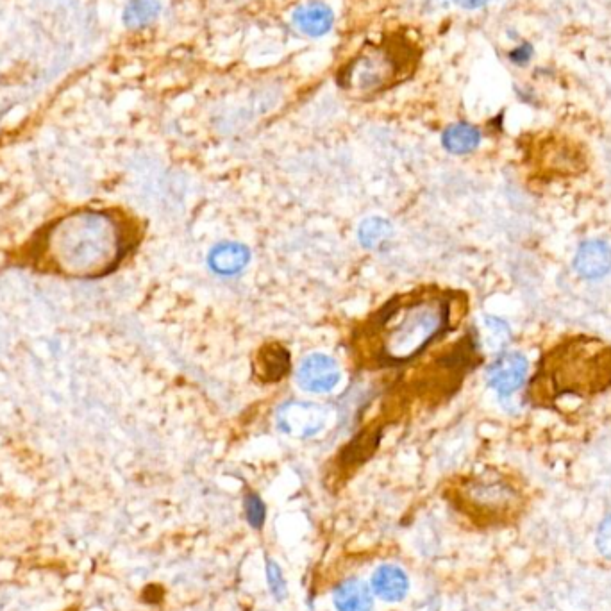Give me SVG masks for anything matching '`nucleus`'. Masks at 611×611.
I'll return each mask as SVG.
<instances>
[{"label": "nucleus", "instance_id": "15", "mask_svg": "<svg viewBox=\"0 0 611 611\" xmlns=\"http://www.w3.org/2000/svg\"><path fill=\"white\" fill-rule=\"evenodd\" d=\"M258 374L265 381H277L290 369V354L281 345H268L260 352Z\"/></svg>", "mask_w": 611, "mask_h": 611}, {"label": "nucleus", "instance_id": "12", "mask_svg": "<svg viewBox=\"0 0 611 611\" xmlns=\"http://www.w3.org/2000/svg\"><path fill=\"white\" fill-rule=\"evenodd\" d=\"M333 603L338 611H372L374 592L363 579H345L336 586Z\"/></svg>", "mask_w": 611, "mask_h": 611}, {"label": "nucleus", "instance_id": "16", "mask_svg": "<svg viewBox=\"0 0 611 611\" xmlns=\"http://www.w3.org/2000/svg\"><path fill=\"white\" fill-rule=\"evenodd\" d=\"M392 224L381 217H370L361 222L358 238L365 249H377L392 236Z\"/></svg>", "mask_w": 611, "mask_h": 611}, {"label": "nucleus", "instance_id": "8", "mask_svg": "<svg viewBox=\"0 0 611 611\" xmlns=\"http://www.w3.org/2000/svg\"><path fill=\"white\" fill-rule=\"evenodd\" d=\"M528 360L520 352H504L486 370L488 386L494 388L499 397L515 394L526 383Z\"/></svg>", "mask_w": 611, "mask_h": 611}, {"label": "nucleus", "instance_id": "21", "mask_svg": "<svg viewBox=\"0 0 611 611\" xmlns=\"http://www.w3.org/2000/svg\"><path fill=\"white\" fill-rule=\"evenodd\" d=\"M597 549L603 554L606 560L611 561V515L601 522L599 531H597Z\"/></svg>", "mask_w": 611, "mask_h": 611}, {"label": "nucleus", "instance_id": "13", "mask_svg": "<svg viewBox=\"0 0 611 611\" xmlns=\"http://www.w3.org/2000/svg\"><path fill=\"white\" fill-rule=\"evenodd\" d=\"M295 26L311 38H319L331 31L335 22V13L324 2H308L293 13Z\"/></svg>", "mask_w": 611, "mask_h": 611}, {"label": "nucleus", "instance_id": "10", "mask_svg": "<svg viewBox=\"0 0 611 611\" xmlns=\"http://www.w3.org/2000/svg\"><path fill=\"white\" fill-rule=\"evenodd\" d=\"M574 267L585 279H601L611 270V249L601 240H590L579 247Z\"/></svg>", "mask_w": 611, "mask_h": 611}, {"label": "nucleus", "instance_id": "18", "mask_svg": "<svg viewBox=\"0 0 611 611\" xmlns=\"http://www.w3.org/2000/svg\"><path fill=\"white\" fill-rule=\"evenodd\" d=\"M265 565H267L265 572H267L268 588H270V592L274 595V599L279 601V603H283L286 597H288L285 574H283L281 567L270 556L265 558Z\"/></svg>", "mask_w": 611, "mask_h": 611}, {"label": "nucleus", "instance_id": "5", "mask_svg": "<svg viewBox=\"0 0 611 611\" xmlns=\"http://www.w3.org/2000/svg\"><path fill=\"white\" fill-rule=\"evenodd\" d=\"M415 52L406 43H369L338 74L340 88L354 97L385 92L413 72Z\"/></svg>", "mask_w": 611, "mask_h": 611}, {"label": "nucleus", "instance_id": "1", "mask_svg": "<svg viewBox=\"0 0 611 611\" xmlns=\"http://www.w3.org/2000/svg\"><path fill=\"white\" fill-rule=\"evenodd\" d=\"M611 388V345L594 335H570L547 349L528 388L538 408L563 397L590 399Z\"/></svg>", "mask_w": 611, "mask_h": 611}, {"label": "nucleus", "instance_id": "7", "mask_svg": "<svg viewBox=\"0 0 611 611\" xmlns=\"http://www.w3.org/2000/svg\"><path fill=\"white\" fill-rule=\"evenodd\" d=\"M340 379L342 370L338 363L320 352L306 356L297 370V383L310 394H327L338 386Z\"/></svg>", "mask_w": 611, "mask_h": 611}, {"label": "nucleus", "instance_id": "17", "mask_svg": "<svg viewBox=\"0 0 611 611\" xmlns=\"http://www.w3.org/2000/svg\"><path fill=\"white\" fill-rule=\"evenodd\" d=\"M160 13L158 0H131L124 11V24L131 29L149 26Z\"/></svg>", "mask_w": 611, "mask_h": 611}, {"label": "nucleus", "instance_id": "4", "mask_svg": "<svg viewBox=\"0 0 611 611\" xmlns=\"http://www.w3.org/2000/svg\"><path fill=\"white\" fill-rule=\"evenodd\" d=\"M454 510L479 528H499L515 522L526 508V495L515 479L501 472L463 478L449 492Z\"/></svg>", "mask_w": 611, "mask_h": 611}, {"label": "nucleus", "instance_id": "6", "mask_svg": "<svg viewBox=\"0 0 611 611\" xmlns=\"http://www.w3.org/2000/svg\"><path fill=\"white\" fill-rule=\"evenodd\" d=\"M329 420V411L315 402H285L277 410L276 424L286 435L295 438H311L324 431Z\"/></svg>", "mask_w": 611, "mask_h": 611}, {"label": "nucleus", "instance_id": "2", "mask_svg": "<svg viewBox=\"0 0 611 611\" xmlns=\"http://www.w3.org/2000/svg\"><path fill=\"white\" fill-rule=\"evenodd\" d=\"M126 249V229L111 213L79 211L43 236L42 258L61 274L97 277L117 267Z\"/></svg>", "mask_w": 611, "mask_h": 611}, {"label": "nucleus", "instance_id": "23", "mask_svg": "<svg viewBox=\"0 0 611 611\" xmlns=\"http://www.w3.org/2000/svg\"><path fill=\"white\" fill-rule=\"evenodd\" d=\"M458 6L465 9L483 8L488 0H454Z\"/></svg>", "mask_w": 611, "mask_h": 611}, {"label": "nucleus", "instance_id": "14", "mask_svg": "<svg viewBox=\"0 0 611 611\" xmlns=\"http://www.w3.org/2000/svg\"><path fill=\"white\" fill-rule=\"evenodd\" d=\"M479 142H481V133L478 127L470 124H454L447 127L442 136L445 149L452 154H469L476 151Z\"/></svg>", "mask_w": 611, "mask_h": 611}, {"label": "nucleus", "instance_id": "11", "mask_svg": "<svg viewBox=\"0 0 611 611\" xmlns=\"http://www.w3.org/2000/svg\"><path fill=\"white\" fill-rule=\"evenodd\" d=\"M251 251L242 243L224 242L215 245L208 256V265L217 276H236L247 268Z\"/></svg>", "mask_w": 611, "mask_h": 611}, {"label": "nucleus", "instance_id": "3", "mask_svg": "<svg viewBox=\"0 0 611 611\" xmlns=\"http://www.w3.org/2000/svg\"><path fill=\"white\" fill-rule=\"evenodd\" d=\"M452 302L438 292L417 293L388 306L374 329L377 358L399 365L419 356L451 326Z\"/></svg>", "mask_w": 611, "mask_h": 611}, {"label": "nucleus", "instance_id": "9", "mask_svg": "<svg viewBox=\"0 0 611 611\" xmlns=\"http://www.w3.org/2000/svg\"><path fill=\"white\" fill-rule=\"evenodd\" d=\"M370 588L376 597L386 603H401L410 590V579L397 565H381L372 574Z\"/></svg>", "mask_w": 611, "mask_h": 611}, {"label": "nucleus", "instance_id": "20", "mask_svg": "<svg viewBox=\"0 0 611 611\" xmlns=\"http://www.w3.org/2000/svg\"><path fill=\"white\" fill-rule=\"evenodd\" d=\"M485 327L486 333H490V340H488L490 347L499 349V347L508 344V340H510V329L504 324L503 320L494 319V317H486Z\"/></svg>", "mask_w": 611, "mask_h": 611}, {"label": "nucleus", "instance_id": "22", "mask_svg": "<svg viewBox=\"0 0 611 611\" xmlns=\"http://www.w3.org/2000/svg\"><path fill=\"white\" fill-rule=\"evenodd\" d=\"M529 54H531V47H529V45H522L517 51L511 52L510 58L511 61H515V63L522 65V63L529 61Z\"/></svg>", "mask_w": 611, "mask_h": 611}, {"label": "nucleus", "instance_id": "19", "mask_svg": "<svg viewBox=\"0 0 611 611\" xmlns=\"http://www.w3.org/2000/svg\"><path fill=\"white\" fill-rule=\"evenodd\" d=\"M245 515H247V522L251 524L252 529H261L265 524V517H267V508L265 503L261 501V497L258 494L245 495Z\"/></svg>", "mask_w": 611, "mask_h": 611}]
</instances>
